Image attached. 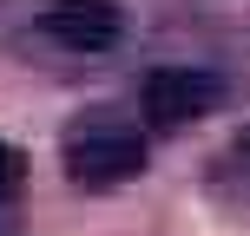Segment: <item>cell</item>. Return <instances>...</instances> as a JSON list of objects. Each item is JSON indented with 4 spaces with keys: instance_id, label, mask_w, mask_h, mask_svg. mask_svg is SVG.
<instances>
[{
    "instance_id": "cell-4",
    "label": "cell",
    "mask_w": 250,
    "mask_h": 236,
    "mask_svg": "<svg viewBox=\"0 0 250 236\" xmlns=\"http://www.w3.org/2000/svg\"><path fill=\"white\" fill-rule=\"evenodd\" d=\"M20 184H26V158H20L13 145H0V203L20 197Z\"/></svg>"
},
{
    "instance_id": "cell-5",
    "label": "cell",
    "mask_w": 250,
    "mask_h": 236,
    "mask_svg": "<svg viewBox=\"0 0 250 236\" xmlns=\"http://www.w3.org/2000/svg\"><path fill=\"white\" fill-rule=\"evenodd\" d=\"M237 158H250V131H244V138H237Z\"/></svg>"
},
{
    "instance_id": "cell-3",
    "label": "cell",
    "mask_w": 250,
    "mask_h": 236,
    "mask_svg": "<svg viewBox=\"0 0 250 236\" xmlns=\"http://www.w3.org/2000/svg\"><path fill=\"white\" fill-rule=\"evenodd\" d=\"M40 26H46V39H60L66 53H105V46H119L125 13L112 0H53V7L40 13Z\"/></svg>"
},
{
    "instance_id": "cell-1",
    "label": "cell",
    "mask_w": 250,
    "mask_h": 236,
    "mask_svg": "<svg viewBox=\"0 0 250 236\" xmlns=\"http://www.w3.org/2000/svg\"><path fill=\"white\" fill-rule=\"evenodd\" d=\"M145 171V138L119 118H86L66 131V177L79 190H112Z\"/></svg>"
},
{
    "instance_id": "cell-2",
    "label": "cell",
    "mask_w": 250,
    "mask_h": 236,
    "mask_svg": "<svg viewBox=\"0 0 250 236\" xmlns=\"http://www.w3.org/2000/svg\"><path fill=\"white\" fill-rule=\"evenodd\" d=\"M138 105H145V118L158 131H185L191 118H211L224 105V79L204 73V66H158L145 79V92H138Z\"/></svg>"
}]
</instances>
